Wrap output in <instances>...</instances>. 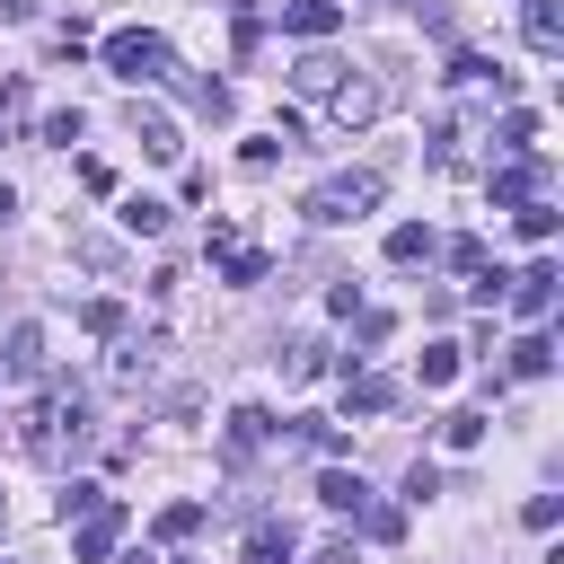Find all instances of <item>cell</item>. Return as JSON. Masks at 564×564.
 <instances>
[{
    "mask_svg": "<svg viewBox=\"0 0 564 564\" xmlns=\"http://www.w3.org/2000/svg\"><path fill=\"white\" fill-rule=\"evenodd\" d=\"M79 441H88V388H79V379H53V388L18 414V449H26L35 467H62Z\"/></svg>",
    "mask_w": 564,
    "mask_h": 564,
    "instance_id": "obj_1",
    "label": "cell"
},
{
    "mask_svg": "<svg viewBox=\"0 0 564 564\" xmlns=\"http://www.w3.org/2000/svg\"><path fill=\"white\" fill-rule=\"evenodd\" d=\"M379 194H388V176H379V167H344V176H317V185L300 194V212H308L317 229H344V220L379 212Z\"/></svg>",
    "mask_w": 564,
    "mask_h": 564,
    "instance_id": "obj_2",
    "label": "cell"
},
{
    "mask_svg": "<svg viewBox=\"0 0 564 564\" xmlns=\"http://www.w3.org/2000/svg\"><path fill=\"white\" fill-rule=\"evenodd\" d=\"M97 53H106V70H115V79H176L167 35H150V26H115Z\"/></svg>",
    "mask_w": 564,
    "mask_h": 564,
    "instance_id": "obj_3",
    "label": "cell"
},
{
    "mask_svg": "<svg viewBox=\"0 0 564 564\" xmlns=\"http://www.w3.org/2000/svg\"><path fill=\"white\" fill-rule=\"evenodd\" d=\"M123 529H132V511H123V502L106 494V502H97V511H88V520L70 529V555H79V564H106V555L123 546Z\"/></svg>",
    "mask_w": 564,
    "mask_h": 564,
    "instance_id": "obj_4",
    "label": "cell"
},
{
    "mask_svg": "<svg viewBox=\"0 0 564 564\" xmlns=\"http://www.w3.org/2000/svg\"><path fill=\"white\" fill-rule=\"evenodd\" d=\"M379 106H388V88H379V79H352V70H344V88L326 97V115H335L344 132H361V123H370Z\"/></svg>",
    "mask_w": 564,
    "mask_h": 564,
    "instance_id": "obj_5",
    "label": "cell"
},
{
    "mask_svg": "<svg viewBox=\"0 0 564 564\" xmlns=\"http://www.w3.org/2000/svg\"><path fill=\"white\" fill-rule=\"evenodd\" d=\"M264 432H273V414H264V405H238V414H229V432H220V458H229V467H247V458L264 449Z\"/></svg>",
    "mask_w": 564,
    "mask_h": 564,
    "instance_id": "obj_6",
    "label": "cell"
},
{
    "mask_svg": "<svg viewBox=\"0 0 564 564\" xmlns=\"http://www.w3.org/2000/svg\"><path fill=\"white\" fill-rule=\"evenodd\" d=\"M344 26V0H291L282 9V35H300V44H326Z\"/></svg>",
    "mask_w": 564,
    "mask_h": 564,
    "instance_id": "obj_7",
    "label": "cell"
},
{
    "mask_svg": "<svg viewBox=\"0 0 564 564\" xmlns=\"http://www.w3.org/2000/svg\"><path fill=\"white\" fill-rule=\"evenodd\" d=\"M291 88H300V97H335V88H344V62H335L326 44H308V53L291 62Z\"/></svg>",
    "mask_w": 564,
    "mask_h": 564,
    "instance_id": "obj_8",
    "label": "cell"
},
{
    "mask_svg": "<svg viewBox=\"0 0 564 564\" xmlns=\"http://www.w3.org/2000/svg\"><path fill=\"white\" fill-rule=\"evenodd\" d=\"M123 123H132V141H141V150H150V159H176V150H185V141H176V123H167V115H159V106H132V115H123Z\"/></svg>",
    "mask_w": 564,
    "mask_h": 564,
    "instance_id": "obj_9",
    "label": "cell"
},
{
    "mask_svg": "<svg viewBox=\"0 0 564 564\" xmlns=\"http://www.w3.org/2000/svg\"><path fill=\"white\" fill-rule=\"evenodd\" d=\"M212 256H220V282H238V291L273 273V256H264V247H247V238H229V247H212Z\"/></svg>",
    "mask_w": 564,
    "mask_h": 564,
    "instance_id": "obj_10",
    "label": "cell"
},
{
    "mask_svg": "<svg viewBox=\"0 0 564 564\" xmlns=\"http://www.w3.org/2000/svg\"><path fill=\"white\" fill-rule=\"evenodd\" d=\"M511 308H520V317H546V308H555V264L511 273Z\"/></svg>",
    "mask_w": 564,
    "mask_h": 564,
    "instance_id": "obj_11",
    "label": "cell"
},
{
    "mask_svg": "<svg viewBox=\"0 0 564 564\" xmlns=\"http://www.w3.org/2000/svg\"><path fill=\"white\" fill-rule=\"evenodd\" d=\"M0 370H9V379H35V370H44V326H35V317H26V326H9Z\"/></svg>",
    "mask_w": 564,
    "mask_h": 564,
    "instance_id": "obj_12",
    "label": "cell"
},
{
    "mask_svg": "<svg viewBox=\"0 0 564 564\" xmlns=\"http://www.w3.org/2000/svg\"><path fill=\"white\" fill-rule=\"evenodd\" d=\"M538 185H546V159L529 150L520 167H502V176H494V203H538Z\"/></svg>",
    "mask_w": 564,
    "mask_h": 564,
    "instance_id": "obj_13",
    "label": "cell"
},
{
    "mask_svg": "<svg viewBox=\"0 0 564 564\" xmlns=\"http://www.w3.org/2000/svg\"><path fill=\"white\" fill-rule=\"evenodd\" d=\"M317 502H326V511H370V485H361L352 467H326V476H317Z\"/></svg>",
    "mask_w": 564,
    "mask_h": 564,
    "instance_id": "obj_14",
    "label": "cell"
},
{
    "mask_svg": "<svg viewBox=\"0 0 564 564\" xmlns=\"http://www.w3.org/2000/svg\"><path fill=\"white\" fill-rule=\"evenodd\" d=\"M520 35H529V53H564V9H555V0H529Z\"/></svg>",
    "mask_w": 564,
    "mask_h": 564,
    "instance_id": "obj_15",
    "label": "cell"
},
{
    "mask_svg": "<svg viewBox=\"0 0 564 564\" xmlns=\"http://www.w3.org/2000/svg\"><path fill=\"white\" fill-rule=\"evenodd\" d=\"M291 546H300L291 520H256V529H247V564H291Z\"/></svg>",
    "mask_w": 564,
    "mask_h": 564,
    "instance_id": "obj_16",
    "label": "cell"
},
{
    "mask_svg": "<svg viewBox=\"0 0 564 564\" xmlns=\"http://www.w3.org/2000/svg\"><path fill=\"white\" fill-rule=\"evenodd\" d=\"M432 247H441V238H432L423 220H397V229H388V264H432Z\"/></svg>",
    "mask_w": 564,
    "mask_h": 564,
    "instance_id": "obj_17",
    "label": "cell"
},
{
    "mask_svg": "<svg viewBox=\"0 0 564 564\" xmlns=\"http://www.w3.org/2000/svg\"><path fill=\"white\" fill-rule=\"evenodd\" d=\"M344 405H352V414H388V405H397V388H388L379 370H361V379H344Z\"/></svg>",
    "mask_w": 564,
    "mask_h": 564,
    "instance_id": "obj_18",
    "label": "cell"
},
{
    "mask_svg": "<svg viewBox=\"0 0 564 564\" xmlns=\"http://www.w3.org/2000/svg\"><path fill=\"white\" fill-rule=\"evenodd\" d=\"M123 229H132V238H159V229H167V203H159V194H132V203H123Z\"/></svg>",
    "mask_w": 564,
    "mask_h": 564,
    "instance_id": "obj_19",
    "label": "cell"
},
{
    "mask_svg": "<svg viewBox=\"0 0 564 564\" xmlns=\"http://www.w3.org/2000/svg\"><path fill=\"white\" fill-rule=\"evenodd\" d=\"M150 361H159V335H123V352H115V379H150Z\"/></svg>",
    "mask_w": 564,
    "mask_h": 564,
    "instance_id": "obj_20",
    "label": "cell"
},
{
    "mask_svg": "<svg viewBox=\"0 0 564 564\" xmlns=\"http://www.w3.org/2000/svg\"><path fill=\"white\" fill-rule=\"evenodd\" d=\"M511 370H520V379H546V370H555V344H546V335H520V344H511Z\"/></svg>",
    "mask_w": 564,
    "mask_h": 564,
    "instance_id": "obj_21",
    "label": "cell"
},
{
    "mask_svg": "<svg viewBox=\"0 0 564 564\" xmlns=\"http://www.w3.org/2000/svg\"><path fill=\"white\" fill-rule=\"evenodd\" d=\"M79 326H88V335H106V344H115V335H123V300H88V308H79Z\"/></svg>",
    "mask_w": 564,
    "mask_h": 564,
    "instance_id": "obj_22",
    "label": "cell"
},
{
    "mask_svg": "<svg viewBox=\"0 0 564 564\" xmlns=\"http://www.w3.org/2000/svg\"><path fill=\"white\" fill-rule=\"evenodd\" d=\"M194 529H203V502H167V511H159V538H167V546L194 538Z\"/></svg>",
    "mask_w": 564,
    "mask_h": 564,
    "instance_id": "obj_23",
    "label": "cell"
},
{
    "mask_svg": "<svg viewBox=\"0 0 564 564\" xmlns=\"http://www.w3.org/2000/svg\"><path fill=\"white\" fill-rule=\"evenodd\" d=\"M79 132H88V115H79V106H53V115H44V141H62V150H70Z\"/></svg>",
    "mask_w": 564,
    "mask_h": 564,
    "instance_id": "obj_24",
    "label": "cell"
},
{
    "mask_svg": "<svg viewBox=\"0 0 564 564\" xmlns=\"http://www.w3.org/2000/svg\"><path fill=\"white\" fill-rule=\"evenodd\" d=\"M502 150H538V115H529V106L502 115Z\"/></svg>",
    "mask_w": 564,
    "mask_h": 564,
    "instance_id": "obj_25",
    "label": "cell"
},
{
    "mask_svg": "<svg viewBox=\"0 0 564 564\" xmlns=\"http://www.w3.org/2000/svg\"><path fill=\"white\" fill-rule=\"evenodd\" d=\"M520 238H538V247L555 238V203H546V194H538V203H520Z\"/></svg>",
    "mask_w": 564,
    "mask_h": 564,
    "instance_id": "obj_26",
    "label": "cell"
},
{
    "mask_svg": "<svg viewBox=\"0 0 564 564\" xmlns=\"http://www.w3.org/2000/svg\"><path fill=\"white\" fill-rule=\"evenodd\" d=\"M449 379H458V344H432L423 352V388H449Z\"/></svg>",
    "mask_w": 564,
    "mask_h": 564,
    "instance_id": "obj_27",
    "label": "cell"
},
{
    "mask_svg": "<svg viewBox=\"0 0 564 564\" xmlns=\"http://www.w3.org/2000/svg\"><path fill=\"white\" fill-rule=\"evenodd\" d=\"M441 441H449V449H476V441H485V414H449Z\"/></svg>",
    "mask_w": 564,
    "mask_h": 564,
    "instance_id": "obj_28",
    "label": "cell"
},
{
    "mask_svg": "<svg viewBox=\"0 0 564 564\" xmlns=\"http://www.w3.org/2000/svg\"><path fill=\"white\" fill-rule=\"evenodd\" d=\"M79 264H97V273H115V264H123V247H115V238H79Z\"/></svg>",
    "mask_w": 564,
    "mask_h": 564,
    "instance_id": "obj_29",
    "label": "cell"
},
{
    "mask_svg": "<svg viewBox=\"0 0 564 564\" xmlns=\"http://www.w3.org/2000/svg\"><path fill=\"white\" fill-rule=\"evenodd\" d=\"M432 494H441V467L414 458V467H405V502H432Z\"/></svg>",
    "mask_w": 564,
    "mask_h": 564,
    "instance_id": "obj_30",
    "label": "cell"
},
{
    "mask_svg": "<svg viewBox=\"0 0 564 564\" xmlns=\"http://www.w3.org/2000/svg\"><path fill=\"white\" fill-rule=\"evenodd\" d=\"M361 520H370V538H405V511H397V502H370Z\"/></svg>",
    "mask_w": 564,
    "mask_h": 564,
    "instance_id": "obj_31",
    "label": "cell"
},
{
    "mask_svg": "<svg viewBox=\"0 0 564 564\" xmlns=\"http://www.w3.org/2000/svg\"><path fill=\"white\" fill-rule=\"evenodd\" d=\"M326 370V344H291V379H317Z\"/></svg>",
    "mask_w": 564,
    "mask_h": 564,
    "instance_id": "obj_32",
    "label": "cell"
},
{
    "mask_svg": "<svg viewBox=\"0 0 564 564\" xmlns=\"http://www.w3.org/2000/svg\"><path fill=\"white\" fill-rule=\"evenodd\" d=\"M300 441H308V449H326V458H335V449H344V432H335V423H317V414H308V423H300Z\"/></svg>",
    "mask_w": 564,
    "mask_h": 564,
    "instance_id": "obj_33",
    "label": "cell"
},
{
    "mask_svg": "<svg viewBox=\"0 0 564 564\" xmlns=\"http://www.w3.org/2000/svg\"><path fill=\"white\" fill-rule=\"evenodd\" d=\"M520 520H529V529H555V520H564V502H555V494H529V511H520Z\"/></svg>",
    "mask_w": 564,
    "mask_h": 564,
    "instance_id": "obj_34",
    "label": "cell"
},
{
    "mask_svg": "<svg viewBox=\"0 0 564 564\" xmlns=\"http://www.w3.org/2000/svg\"><path fill=\"white\" fill-rule=\"evenodd\" d=\"M308 564H352V546H344V538H326V546H317Z\"/></svg>",
    "mask_w": 564,
    "mask_h": 564,
    "instance_id": "obj_35",
    "label": "cell"
},
{
    "mask_svg": "<svg viewBox=\"0 0 564 564\" xmlns=\"http://www.w3.org/2000/svg\"><path fill=\"white\" fill-rule=\"evenodd\" d=\"M35 9H44V0H0V18H9V26H26Z\"/></svg>",
    "mask_w": 564,
    "mask_h": 564,
    "instance_id": "obj_36",
    "label": "cell"
},
{
    "mask_svg": "<svg viewBox=\"0 0 564 564\" xmlns=\"http://www.w3.org/2000/svg\"><path fill=\"white\" fill-rule=\"evenodd\" d=\"M9 212H18V194H9V185H0V220H9Z\"/></svg>",
    "mask_w": 564,
    "mask_h": 564,
    "instance_id": "obj_37",
    "label": "cell"
},
{
    "mask_svg": "<svg viewBox=\"0 0 564 564\" xmlns=\"http://www.w3.org/2000/svg\"><path fill=\"white\" fill-rule=\"evenodd\" d=\"M167 564H194V555H167Z\"/></svg>",
    "mask_w": 564,
    "mask_h": 564,
    "instance_id": "obj_38",
    "label": "cell"
},
{
    "mask_svg": "<svg viewBox=\"0 0 564 564\" xmlns=\"http://www.w3.org/2000/svg\"><path fill=\"white\" fill-rule=\"evenodd\" d=\"M0 141H9V123H0Z\"/></svg>",
    "mask_w": 564,
    "mask_h": 564,
    "instance_id": "obj_39",
    "label": "cell"
},
{
    "mask_svg": "<svg viewBox=\"0 0 564 564\" xmlns=\"http://www.w3.org/2000/svg\"><path fill=\"white\" fill-rule=\"evenodd\" d=\"M0 511H9V502H0Z\"/></svg>",
    "mask_w": 564,
    "mask_h": 564,
    "instance_id": "obj_40",
    "label": "cell"
}]
</instances>
